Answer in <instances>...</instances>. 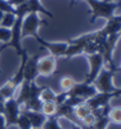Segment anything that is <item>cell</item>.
Returning a JSON list of instances; mask_svg holds the SVG:
<instances>
[{
  "label": "cell",
  "instance_id": "obj_9",
  "mask_svg": "<svg viewBox=\"0 0 121 129\" xmlns=\"http://www.w3.org/2000/svg\"><path fill=\"white\" fill-rule=\"evenodd\" d=\"M35 40L41 45V48L48 49L49 53H50V56H53V57H63L64 52H66V48H67V45H68V43H66V41L52 43V41L44 40V39L40 38V36H37Z\"/></svg>",
  "mask_w": 121,
  "mask_h": 129
},
{
  "label": "cell",
  "instance_id": "obj_37",
  "mask_svg": "<svg viewBox=\"0 0 121 129\" xmlns=\"http://www.w3.org/2000/svg\"><path fill=\"white\" fill-rule=\"evenodd\" d=\"M103 2H111V0H103Z\"/></svg>",
  "mask_w": 121,
  "mask_h": 129
},
{
  "label": "cell",
  "instance_id": "obj_13",
  "mask_svg": "<svg viewBox=\"0 0 121 129\" xmlns=\"http://www.w3.org/2000/svg\"><path fill=\"white\" fill-rule=\"evenodd\" d=\"M26 116L28 117V120L31 123V126L34 129H40L43 128L44 123L47 120V116L44 115L41 111H34V110H23Z\"/></svg>",
  "mask_w": 121,
  "mask_h": 129
},
{
  "label": "cell",
  "instance_id": "obj_17",
  "mask_svg": "<svg viewBox=\"0 0 121 129\" xmlns=\"http://www.w3.org/2000/svg\"><path fill=\"white\" fill-rule=\"evenodd\" d=\"M89 114H92V109L86 105V102H83V103L77 105L73 109V116H75V119L77 120L79 123L84 119L85 116L89 115Z\"/></svg>",
  "mask_w": 121,
  "mask_h": 129
},
{
  "label": "cell",
  "instance_id": "obj_33",
  "mask_svg": "<svg viewBox=\"0 0 121 129\" xmlns=\"http://www.w3.org/2000/svg\"><path fill=\"white\" fill-rule=\"evenodd\" d=\"M115 18H116L117 21H120V22H121V14H120V16H115Z\"/></svg>",
  "mask_w": 121,
  "mask_h": 129
},
{
  "label": "cell",
  "instance_id": "obj_25",
  "mask_svg": "<svg viewBox=\"0 0 121 129\" xmlns=\"http://www.w3.org/2000/svg\"><path fill=\"white\" fill-rule=\"evenodd\" d=\"M59 84H61V88H62L63 92H68L73 87V85L76 84V80L73 78H71V76H63L61 79Z\"/></svg>",
  "mask_w": 121,
  "mask_h": 129
},
{
  "label": "cell",
  "instance_id": "obj_12",
  "mask_svg": "<svg viewBox=\"0 0 121 129\" xmlns=\"http://www.w3.org/2000/svg\"><path fill=\"white\" fill-rule=\"evenodd\" d=\"M40 56L35 54L32 57H28L26 63H25V69H23V80H27L30 83H35V79L39 75L37 70V61Z\"/></svg>",
  "mask_w": 121,
  "mask_h": 129
},
{
  "label": "cell",
  "instance_id": "obj_21",
  "mask_svg": "<svg viewBox=\"0 0 121 129\" xmlns=\"http://www.w3.org/2000/svg\"><path fill=\"white\" fill-rule=\"evenodd\" d=\"M16 88L13 87L12 84H10L9 81H7L2 88H0V94H2L5 100H9L12 98V97H14V93H16Z\"/></svg>",
  "mask_w": 121,
  "mask_h": 129
},
{
  "label": "cell",
  "instance_id": "obj_36",
  "mask_svg": "<svg viewBox=\"0 0 121 129\" xmlns=\"http://www.w3.org/2000/svg\"><path fill=\"white\" fill-rule=\"evenodd\" d=\"M75 3H76V0H71V7H72V5H73Z\"/></svg>",
  "mask_w": 121,
  "mask_h": 129
},
{
  "label": "cell",
  "instance_id": "obj_31",
  "mask_svg": "<svg viewBox=\"0 0 121 129\" xmlns=\"http://www.w3.org/2000/svg\"><path fill=\"white\" fill-rule=\"evenodd\" d=\"M0 129H7V126H5V119H4L3 114H0Z\"/></svg>",
  "mask_w": 121,
  "mask_h": 129
},
{
  "label": "cell",
  "instance_id": "obj_14",
  "mask_svg": "<svg viewBox=\"0 0 121 129\" xmlns=\"http://www.w3.org/2000/svg\"><path fill=\"white\" fill-rule=\"evenodd\" d=\"M26 8H27V14H30V13H35V14L43 13V14L48 16L49 18H54V16L49 12V10L43 7V4L40 3V0H27L26 2Z\"/></svg>",
  "mask_w": 121,
  "mask_h": 129
},
{
  "label": "cell",
  "instance_id": "obj_29",
  "mask_svg": "<svg viewBox=\"0 0 121 129\" xmlns=\"http://www.w3.org/2000/svg\"><path fill=\"white\" fill-rule=\"evenodd\" d=\"M26 2H27V0H8V3L12 7H14V8H17V7H19L22 4H25Z\"/></svg>",
  "mask_w": 121,
  "mask_h": 129
},
{
  "label": "cell",
  "instance_id": "obj_6",
  "mask_svg": "<svg viewBox=\"0 0 121 129\" xmlns=\"http://www.w3.org/2000/svg\"><path fill=\"white\" fill-rule=\"evenodd\" d=\"M88 62H89V72H88V76L85 78V83L88 84H93L95 78L98 76V74L102 71V69L104 67V62H103V57L101 53H95V54H89L86 56Z\"/></svg>",
  "mask_w": 121,
  "mask_h": 129
},
{
  "label": "cell",
  "instance_id": "obj_8",
  "mask_svg": "<svg viewBox=\"0 0 121 129\" xmlns=\"http://www.w3.org/2000/svg\"><path fill=\"white\" fill-rule=\"evenodd\" d=\"M44 87H39L35 83L31 84V92H30V97L28 100L23 103L25 106V110H34V111H40L41 110V98H40V94L43 92Z\"/></svg>",
  "mask_w": 121,
  "mask_h": 129
},
{
  "label": "cell",
  "instance_id": "obj_10",
  "mask_svg": "<svg viewBox=\"0 0 121 129\" xmlns=\"http://www.w3.org/2000/svg\"><path fill=\"white\" fill-rule=\"evenodd\" d=\"M37 70H39V75H41V76H52L57 70L56 57L50 54L40 57L37 61Z\"/></svg>",
  "mask_w": 121,
  "mask_h": 129
},
{
  "label": "cell",
  "instance_id": "obj_39",
  "mask_svg": "<svg viewBox=\"0 0 121 129\" xmlns=\"http://www.w3.org/2000/svg\"><path fill=\"white\" fill-rule=\"evenodd\" d=\"M118 71H121V69H118Z\"/></svg>",
  "mask_w": 121,
  "mask_h": 129
},
{
  "label": "cell",
  "instance_id": "obj_23",
  "mask_svg": "<svg viewBox=\"0 0 121 129\" xmlns=\"http://www.w3.org/2000/svg\"><path fill=\"white\" fill-rule=\"evenodd\" d=\"M16 22V14L14 13H4L3 19L0 22V26L5 28H12Z\"/></svg>",
  "mask_w": 121,
  "mask_h": 129
},
{
  "label": "cell",
  "instance_id": "obj_4",
  "mask_svg": "<svg viewBox=\"0 0 121 129\" xmlns=\"http://www.w3.org/2000/svg\"><path fill=\"white\" fill-rule=\"evenodd\" d=\"M118 38H120V34H116V35H108L104 40V43L101 47V54L103 57V62H104V66H109V69L112 70H116L118 71V69L113 64V50L116 48V44L118 41Z\"/></svg>",
  "mask_w": 121,
  "mask_h": 129
},
{
  "label": "cell",
  "instance_id": "obj_5",
  "mask_svg": "<svg viewBox=\"0 0 121 129\" xmlns=\"http://www.w3.org/2000/svg\"><path fill=\"white\" fill-rule=\"evenodd\" d=\"M21 105L17 102V100L14 97L9 100H5V103H4V111H3V116L5 119V126H12V125H17V121H18V117H19V114H21V110H19Z\"/></svg>",
  "mask_w": 121,
  "mask_h": 129
},
{
  "label": "cell",
  "instance_id": "obj_2",
  "mask_svg": "<svg viewBox=\"0 0 121 129\" xmlns=\"http://www.w3.org/2000/svg\"><path fill=\"white\" fill-rule=\"evenodd\" d=\"M116 70L112 69H102V71L98 74L93 85L95 87L97 92L102 93H113L116 90V85L113 84V76Z\"/></svg>",
  "mask_w": 121,
  "mask_h": 129
},
{
  "label": "cell",
  "instance_id": "obj_27",
  "mask_svg": "<svg viewBox=\"0 0 121 129\" xmlns=\"http://www.w3.org/2000/svg\"><path fill=\"white\" fill-rule=\"evenodd\" d=\"M10 38H12V30L0 26V41H3L4 44H7V43H9Z\"/></svg>",
  "mask_w": 121,
  "mask_h": 129
},
{
  "label": "cell",
  "instance_id": "obj_26",
  "mask_svg": "<svg viewBox=\"0 0 121 129\" xmlns=\"http://www.w3.org/2000/svg\"><path fill=\"white\" fill-rule=\"evenodd\" d=\"M17 125L19 129H32L31 126V123L28 120V117L26 116V114L22 111L19 114V117H18V121H17Z\"/></svg>",
  "mask_w": 121,
  "mask_h": 129
},
{
  "label": "cell",
  "instance_id": "obj_24",
  "mask_svg": "<svg viewBox=\"0 0 121 129\" xmlns=\"http://www.w3.org/2000/svg\"><path fill=\"white\" fill-rule=\"evenodd\" d=\"M41 129H62V126L59 125L58 117L49 116V117H47V120H45V123H44Z\"/></svg>",
  "mask_w": 121,
  "mask_h": 129
},
{
  "label": "cell",
  "instance_id": "obj_40",
  "mask_svg": "<svg viewBox=\"0 0 121 129\" xmlns=\"http://www.w3.org/2000/svg\"><path fill=\"white\" fill-rule=\"evenodd\" d=\"M85 2H86V0H85Z\"/></svg>",
  "mask_w": 121,
  "mask_h": 129
},
{
  "label": "cell",
  "instance_id": "obj_7",
  "mask_svg": "<svg viewBox=\"0 0 121 129\" xmlns=\"http://www.w3.org/2000/svg\"><path fill=\"white\" fill-rule=\"evenodd\" d=\"M66 93H67V97H79V98H83L86 101L88 98H90L92 95H94L97 93V89L93 84H88V83L83 81V83H76Z\"/></svg>",
  "mask_w": 121,
  "mask_h": 129
},
{
  "label": "cell",
  "instance_id": "obj_16",
  "mask_svg": "<svg viewBox=\"0 0 121 129\" xmlns=\"http://www.w3.org/2000/svg\"><path fill=\"white\" fill-rule=\"evenodd\" d=\"M31 84L30 81L27 80H23V83L21 84V90H19V94L17 97V102L22 106L27 100H28V97H30V92H31Z\"/></svg>",
  "mask_w": 121,
  "mask_h": 129
},
{
  "label": "cell",
  "instance_id": "obj_30",
  "mask_svg": "<svg viewBox=\"0 0 121 129\" xmlns=\"http://www.w3.org/2000/svg\"><path fill=\"white\" fill-rule=\"evenodd\" d=\"M4 103H5V98L0 94V114H3L4 111Z\"/></svg>",
  "mask_w": 121,
  "mask_h": 129
},
{
  "label": "cell",
  "instance_id": "obj_35",
  "mask_svg": "<svg viewBox=\"0 0 121 129\" xmlns=\"http://www.w3.org/2000/svg\"><path fill=\"white\" fill-rule=\"evenodd\" d=\"M72 129H81V128H80V126H77V125H73V128H72Z\"/></svg>",
  "mask_w": 121,
  "mask_h": 129
},
{
  "label": "cell",
  "instance_id": "obj_38",
  "mask_svg": "<svg viewBox=\"0 0 121 129\" xmlns=\"http://www.w3.org/2000/svg\"><path fill=\"white\" fill-rule=\"evenodd\" d=\"M120 35H121V30H120Z\"/></svg>",
  "mask_w": 121,
  "mask_h": 129
},
{
  "label": "cell",
  "instance_id": "obj_1",
  "mask_svg": "<svg viewBox=\"0 0 121 129\" xmlns=\"http://www.w3.org/2000/svg\"><path fill=\"white\" fill-rule=\"evenodd\" d=\"M86 3L92 8V17H90L92 23L97 18H106V19L113 18L115 10L118 7V4L116 3L103 2V0H86Z\"/></svg>",
  "mask_w": 121,
  "mask_h": 129
},
{
  "label": "cell",
  "instance_id": "obj_11",
  "mask_svg": "<svg viewBox=\"0 0 121 129\" xmlns=\"http://www.w3.org/2000/svg\"><path fill=\"white\" fill-rule=\"evenodd\" d=\"M113 98L112 93H102V92H97L94 95H92L90 98H88L85 102L86 105L92 109V111L99 110L104 106L109 105V101Z\"/></svg>",
  "mask_w": 121,
  "mask_h": 129
},
{
  "label": "cell",
  "instance_id": "obj_19",
  "mask_svg": "<svg viewBox=\"0 0 121 129\" xmlns=\"http://www.w3.org/2000/svg\"><path fill=\"white\" fill-rule=\"evenodd\" d=\"M57 109H58V105L56 102H43L40 111L47 117H49V116H54V115H56Z\"/></svg>",
  "mask_w": 121,
  "mask_h": 129
},
{
  "label": "cell",
  "instance_id": "obj_18",
  "mask_svg": "<svg viewBox=\"0 0 121 129\" xmlns=\"http://www.w3.org/2000/svg\"><path fill=\"white\" fill-rule=\"evenodd\" d=\"M83 53H84V47H83V45L68 41V45H67V48H66V52H64L63 57H66V58H72V57H75V56L83 54Z\"/></svg>",
  "mask_w": 121,
  "mask_h": 129
},
{
  "label": "cell",
  "instance_id": "obj_20",
  "mask_svg": "<svg viewBox=\"0 0 121 129\" xmlns=\"http://www.w3.org/2000/svg\"><path fill=\"white\" fill-rule=\"evenodd\" d=\"M40 98L43 102H56L57 100V93L54 92L52 88L49 87H44L41 94H40Z\"/></svg>",
  "mask_w": 121,
  "mask_h": 129
},
{
  "label": "cell",
  "instance_id": "obj_15",
  "mask_svg": "<svg viewBox=\"0 0 121 129\" xmlns=\"http://www.w3.org/2000/svg\"><path fill=\"white\" fill-rule=\"evenodd\" d=\"M120 30H121V22L117 21L115 17L111 19H107V23L106 26L102 28V31L108 36V35H116L120 34Z\"/></svg>",
  "mask_w": 121,
  "mask_h": 129
},
{
  "label": "cell",
  "instance_id": "obj_32",
  "mask_svg": "<svg viewBox=\"0 0 121 129\" xmlns=\"http://www.w3.org/2000/svg\"><path fill=\"white\" fill-rule=\"evenodd\" d=\"M113 97H121V88H116V90L112 93Z\"/></svg>",
  "mask_w": 121,
  "mask_h": 129
},
{
  "label": "cell",
  "instance_id": "obj_22",
  "mask_svg": "<svg viewBox=\"0 0 121 129\" xmlns=\"http://www.w3.org/2000/svg\"><path fill=\"white\" fill-rule=\"evenodd\" d=\"M108 117H109V121L121 124V106L111 107L108 111Z\"/></svg>",
  "mask_w": 121,
  "mask_h": 129
},
{
  "label": "cell",
  "instance_id": "obj_3",
  "mask_svg": "<svg viewBox=\"0 0 121 129\" xmlns=\"http://www.w3.org/2000/svg\"><path fill=\"white\" fill-rule=\"evenodd\" d=\"M47 21L41 19L37 17V14L35 13H30L27 14L23 21H22V26H21V35L22 38L25 36H32L34 39H36L39 36L37 30L40 26H47Z\"/></svg>",
  "mask_w": 121,
  "mask_h": 129
},
{
  "label": "cell",
  "instance_id": "obj_34",
  "mask_svg": "<svg viewBox=\"0 0 121 129\" xmlns=\"http://www.w3.org/2000/svg\"><path fill=\"white\" fill-rule=\"evenodd\" d=\"M3 16H4V13L0 12V22H2V19H3Z\"/></svg>",
  "mask_w": 121,
  "mask_h": 129
},
{
  "label": "cell",
  "instance_id": "obj_28",
  "mask_svg": "<svg viewBox=\"0 0 121 129\" xmlns=\"http://www.w3.org/2000/svg\"><path fill=\"white\" fill-rule=\"evenodd\" d=\"M0 12H3V13H14L16 8L10 5L8 3V0H0Z\"/></svg>",
  "mask_w": 121,
  "mask_h": 129
}]
</instances>
